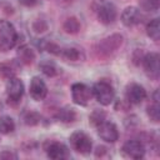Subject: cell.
<instances>
[{
	"label": "cell",
	"mask_w": 160,
	"mask_h": 160,
	"mask_svg": "<svg viewBox=\"0 0 160 160\" xmlns=\"http://www.w3.org/2000/svg\"><path fill=\"white\" fill-rule=\"evenodd\" d=\"M122 41H124L122 35L112 34L100 40L95 46V51L101 58H109L120 49V46L122 45Z\"/></svg>",
	"instance_id": "6da1fadb"
},
{
	"label": "cell",
	"mask_w": 160,
	"mask_h": 160,
	"mask_svg": "<svg viewBox=\"0 0 160 160\" xmlns=\"http://www.w3.org/2000/svg\"><path fill=\"white\" fill-rule=\"evenodd\" d=\"M18 41V32L15 26L8 20H0V51L11 50Z\"/></svg>",
	"instance_id": "7a4b0ae2"
},
{
	"label": "cell",
	"mask_w": 160,
	"mask_h": 160,
	"mask_svg": "<svg viewBox=\"0 0 160 160\" xmlns=\"http://www.w3.org/2000/svg\"><path fill=\"white\" fill-rule=\"evenodd\" d=\"M69 141H70V146L72 148V150H75L79 154L88 155V154L91 152L92 141H91V138L86 132H84L81 130L74 131L70 135Z\"/></svg>",
	"instance_id": "3957f363"
},
{
	"label": "cell",
	"mask_w": 160,
	"mask_h": 160,
	"mask_svg": "<svg viewBox=\"0 0 160 160\" xmlns=\"http://www.w3.org/2000/svg\"><path fill=\"white\" fill-rule=\"evenodd\" d=\"M91 91H92V96L104 106L110 105L114 101V98H115L114 88L106 81L101 80L95 82L94 86L91 88Z\"/></svg>",
	"instance_id": "277c9868"
},
{
	"label": "cell",
	"mask_w": 160,
	"mask_h": 160,
	"mask_svg": "<svg viewBox=\"0 0 160 160\" xmlns=\"http://www.w3.org/2000/svg\"><path fill=\"white\" fill-rule=\"evenodd\" d=\"M91 98H92V91L88 85L82 82H75L71 85V99L76 105L86 106L91 100Z\"/></svg>",
	"instance_id": "5b68a950"
},
{
	"label": "cell",
	"mask_w": 160,
	"mask_h": 160,
	"mask_svg": "<svg viewBox=\"0 0 160 160\" xmlns=\"http://www.w3.org/2000/svg\"><path fill=\"white\" fill-rule=\"evenodd\" d=\"M159 60H160V58H159V54L158 52L145 54L142 56V60H141L144 71L152 80H158L159 79V74H160V64H159Z\"/></svg>",
	"instance_id": "8992f818"
},
{
	"label": "cell",
	"mask_w": 160,
	"mask_h": 160,
	"mask_svg": "<svg viewBox=\"0 0 160 160\" xmlns=\"http://www.w3.org/2000/svg\"><path fill=\"white\" fill-rule=\"evenodd\" d=\"M6 95H8V99H9V102H19L20 99L22 98L24 95V84L22 81L16 78V76H12L10 79H8L6 81Z\"/></svg>",
	"instance_id": "52a82bcc"
},
{
	"label": "cell",
	"mask_w": 160,
	"mask_h": 160,
	"mask_svg": "<svg viewBox=\"0 0 160 160\" xmlns=\"http://www.w3.org/2000/svg\"><path fill=\"white\" fill-rule=\"evenodd\" d=\"M96 129L100 139L106 142H115L119 139L118 126L111 121H102L100 125L96 126Z\"/></svg>",
	"instance_id": "ba28073f"
},
{
	"label": "cell",
	"mask_w": 160,
	"mask_h": 160,
	"mask_svg": "<svg viewBox=\"0 0 160 160\" xmlns=\"http://www.w3.org/2000/svg\"><path fill=\"white\" fill-rule=\"evenodd\" d=\"M122 154L130 159H142L145 155V145L140 140H128L122 148Z\"/></svg>",
	"instance_id": "9c48e42d"
},
{
	"label": "cell",
	"mask_w": 160,
	"mask_h": 160,
	"mask_svg": "<svg viewBox=\"0 0 160 160\" xmlns=\"http://www.w3.org/2000/svg\"><path fill=\"white\" fill-rule=\"evenodd\" d=\"M125 96H126V101L129 104H134L138 105L140 102H142L146 99V90L144 89V86H141L140 84L136 82H131L126 86L125 90Z\"/></svg>",
	"instance_id": "30bf717a"
},
{
	"label": "cell",
	"mask_w": 160,
	"mask_h": 160,
	"mask_svg": "<svg viewBox=\"0 0 160 160\" xmlns=\"http://www.w3.org/2000/svg\"><path fill=\"white\" fill-rule=\"evenodd\" d=\"M96 15H98V19L101 24L109 25V24H112L116 20L118 11H116V8H115L114 4L102 2L96 10Z\"/></svg>",
	"instance_id": "8fae6325"
},
{
	"label": "cell",
	"mask_w": 160,
	"mask_h": 160,
	"mask_svg": "<svg viewBox=\"0 0 160 160\" xmlns=\"http://www.w3.org/2000/svg\"><path fill=\"white\" fill-rule=\"evenodd\" d=\"M29 91H30V96L35 101H41L48 95V86L41 78L34 76L30 81V90Z\"/></svg>",
	"instance_id": "7c38bea8"
},
{
	"label": "cell",
	"mask_w": 160,
	"mask_h": 160,
	"mask_svg": "<svg viewBox=\"0 0 160 160\" xmlns=\"http://www.w3.org/2000/svg\"><path fill=\"white\" fill-rule=\"evenodd\" d=\"M45 150H46V155L52 160H62V159H68L70 156L68 146L61 142H58V141L49 142L48 146L45 148Z\"/></svg>",
	"instance_id": "4fadbf2b"
},
{
	"label": "cell",
	"mask_w": 160,
	"mask_h": 160,
	"mask_svg": "<svg viewBox=\"0 0 160 160\" xmlns=\"http://www.w3.org/2000/svg\"><path fill=\"white\" fill-rule=\"evenodd\" d=\"M140 21H141V12H140L139 8L128 6V8H125L122 10V12H121V22L125 26L131 28V26L138 25Z\"/></svg>",
	"instance_id": "5bb4252c"
},
{
	"label": "cell",
	"mask_w": 160,
	"mask_h": 160,
	"mask_svg": "<svg viewBox=\"0 0 160 160\" xmlns=\"http://www.w3.org/2000/svg\"><path fill=\"white\" fill-rule=\"evenodd\" d=\"M18 58H19V61L24 65H30L34 60H35V52L34 50L28 46V45H22L19 48L18 50Z\"/></svg>",
	"instance_id": "9a60e30c"
},
{
	"label": "cell",
	"mask_w": 160,
	"mask_h": 160,
	"mask_svg": "<svg viewBox=\"0 0 160 160\" xmlns=\"http://www.w3.org/2000/svg\"><path fill=\"white\" fill-rule=\"evenodd\" d=\"M60 56L62 59H65L66 61H80V60H84V52L76 48H65V49H61V52H60Z\"/></svg>",
	"instance_id": "2e32d148"
},
{
	"label": "cell",
	"mask_w": 160,
	"mask_h": 160,
	"mask_svg": "<svg viewBox=\"0 0 160 160\" xmlns=\"http://www.w3.org/2000/svg\"><path fill=\"white\" fill-rule=\"evenodd\" d=\"M55 116H56L58 120H60L62 122H72L76 119V112H75V110L72 108L65 106V108L59 109Z\"/></svg>",
	"instance_id": "e0dca14e"
},
{
	"label": "cell",
	"mask_w": 160,
	"mask_h": 160,
	"mask_svg": "<svg viewBox=\"0 0 160 160\" xmlns=\"http://www.w3.org/2000/svg\"><path fill=\"white\" fill-rule=\"evenodd\" d=\"M146 34L154 41H158L159 40V38H160V20L158 18L152 19L146 25Z\"/></svg>",
	"instance_id": "ac0fdd59"
},
{
	"label": "cell",
	"mask_w": 160,
	"mask_h": 160,
	"mask_svg": "<svg viewBox=\"0 0 160 160\" xmlns=\"http://www.w3.org/2000/svg\"><path fill=\"white\" fill-rule=\"evenodd\" d=\"M15 130V121L9 115L0 116V132L4 135H8Z\"/></svg>",
	"instance_id": "d6986e66"
},
{
	"label": "cell",
	"mask_w": 160,
	"mask_h": 160,
	"mask_svg": "<svg viewBox=\"0 0 160 160\" xmlns=\"http://www.w3.org/2000/svg\"><path fill=\"white\" fill-rule=\"evenodd\" d=\"M62 29H64V31L68 32V34H76V32H79V30H80V22H79V20H78L76 18H74V16L68 18V19L64 21V24H62Z\"/></svg>",
	"instance_id": "ffe728a7"
},
{
	"label": "cell",
	"mask_w": 160,
	"mask_h": 160,
	"mask_svg": "<svg viewBox=\"0 0 160 160\" xmlns=\"http://www.w3.org/2000/svg\"><path fill=\"white\" fill-rule=\"evenodd\" d=\"M39 68L42 71V74L49 78H54L59 74V69L55 65V62H52V61H42V62H40Z\"/></svg>",
	"instance_id": "44dd1931"
},
{
	"label": "cell",
	"mask_w": 160,
	"mask_h": 160,
	"mask_svg": "<svg viewBox=\"0 0 160 160\" xmlns=\"http://www.w3.org/2000/svg\"><path fill=\"white\" fill-rule=\"evenodd\" d=\"M146 114L152 122H159V120H160V105H159V102L152 101L150 105H148Z\"/></svg>",
	"instance_id": "7402d4cb"
},
{
	"label": "cell",
	"mask_w": 160,
	"mask_h": 160,
	"mask_svg": "<svg viewBox=\"0 0 160 160\" xmlns=\"http://www.w3.org/2000/svg\"><path fill=\"white\" fill-rule=\"evenodd\" d=\"M105 119H106V112L104 111V110H100V109H95L91 114H90V116H89V122H90V125H92V126H98V125H100L102 121H105Z\"/></svg>",
	"instance_id": "603a6c76"
},
{
	"label": "cell",
	"mask_w": 160,
	"mask_h": 160,
	"mask_svg": "<svg viewBox=\"0 0 160 160\" xmlns=\"http://www.w3.org/2000/svg\"><path fill=\"white\" fill-rule=\"evenodd\" d=\"M22 120H24V122H25L26 125H29V126H35V125H38V124L41 121V115H40L39 112H36V111L30 110V111H26V112L24 114Z\"/></svg>",
	"instance_id": "cb8c5ba5"
},
{
	"label": "cell",
	"mask_w": 160,
	"mask_h": 160,
	"mask_svg": "<svg viewBox=\"0 0 160 160\" xmlns=\"http://www.w3.org/2000/svg\"><path fill=\"white\" fill-rule=\"evenodd\" d=\"M139 6L141 10L154 12L159 9V0H139Z\"/></svg>",
	"instance_id": "d4e9b609"
},
{
	"label": "cell",
	"mask_w": 160,
	"mask_h": 160,
	"mask_svg": "<svg viewBox=\"0 0 160 160\" xmlns=\"http://www.w3.org/2000/svg\"><path fill=\"white\" fill-rule=\"evenodd\" d=\"M0 72H1V75L4 78L10 79V78L15 76V68L9 62H2L0 65Z\"/></svg>",
	"instance_id": "484cf974"
},
{
	"label": "cell",
	"mask_w": 160,
	"mask_h": 160,
	"mask_svg": "<svg viewBox=\"0 0 160 160\" xmlns=\"http://www.w3.org/2000/svg\"><path fill=\"white\" fill-rule=\"evenodd\" d=\"M32 30H34L35 32H38V34H41V32L46 31V30H48V24H46V21L42 20V19L35 20V21L32 22Z\"/></svg>",
	"instance_id": "4316f807"
},
{
	"label": "cell",
	"mask_w": 160,
	"mask_h": 160,
	"mask_svg": "<svg viewBox=\"0 0 160 160\" xmlns=\"http://www.w3.org/2000/svg\"><path fill=\"white\" fill-rule=\"evenodd\" d=\"M44 49H45L48 52L52 54V55H58V56H60V52H61V48H60L58 44L52 42V41H48V42H45V45H44Z\"/></svg>",
	"instance_id": "83f0119b"
},
{
	"label": "cell",
	"mask_w": 160,
	"mask_h": 160,
	"mask_svg": "<svg viewBox=\"0 0 160 160\" xmlns=\"http://www.w3.org/2000/svg\"><path fill=\"white\" fill-rule=\"evenodd\" d=\"M16 158H18V155L11 151H2L0 154V159H16Z\"/></svg>",
	"instance_id": "f1b7e54d"
},
{
	"label": "cell",
	"mask_w": 160,
	"mask_h": 160,
	"mask_svg": "<svg viewBox=\"0 0 160 160\" xmlns=\"http://www.w3.org/2000/svg\"><path fill=\"white\" fill-rule=\"evenodd\" d=\"M38 0H19V4H21L22 6H26V8H31L34 5H36Z\"/></svg>",
	"instance_id": "f546056e"
},
{
	"label": "cell",
	"mask_w": 160,
	"mask_h": 160,
	"mask_svg": "<svg viewBox=\"0 0 160 160\" xmlns=\"http://www.w3.org/2000/svg\"><path fill=\"white\" fill-rule=\"evenodd\" d=\"M104 152H106V148H104V146H98V149H96V156H101Z\"/></svg>",
	"instance_id": "4dcf8cb0"
},
{
	"label": "cell",
	"mask_w": 160,
	"mask_h": 160,
	"mask_svg": "<svg viewBox=\"0 0 160 160\" xmlns=\"http://www.w3.org/2000/svg\"><path fill=\"white\" fill-rule=\"evenodd\" d=\"M159 100H160V99H159V90L156 89V90L152 92V101H158V102H159Z\"/></svg>",
	"instance_id": "1f68e13d"
},
{
	"label": "cell",
	"mask_w": 160,
	"mask_h": 160,
	"mask_svg": "<svg viewBox=\"0 0 160 160\" xmlns=\"http://www.w3.org/2000/svg\"><path fill=\"white\" fill-rule=\"evenodd\" d=\"M59 1H70V0H59Z\"/></svg>",
	"instance_id": "d6a6232c"
}]
</instances>
